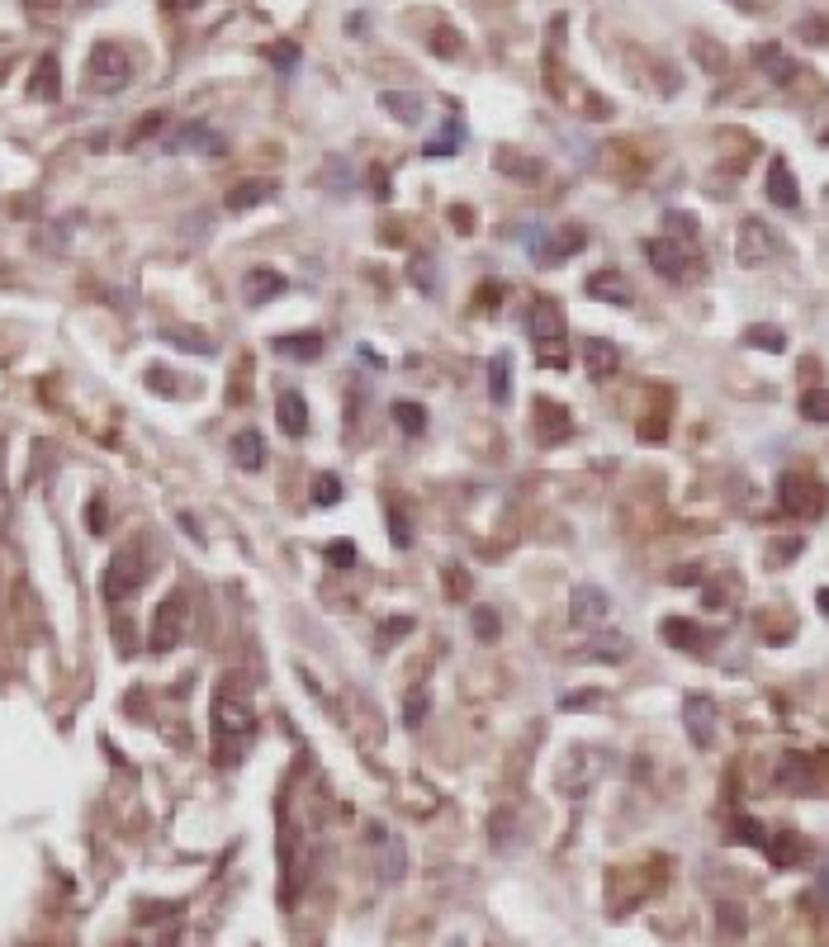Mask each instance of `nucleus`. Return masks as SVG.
<instances>
[{
    "label": "nucleus",
    "mask_w": 829,
    "mask_h": 947,
    "mask_svg": "<svg viewBox=\"0 0 829 947\" xmlns=\"http://www.w3.org/2000/svg\"><path fill=\"white\" fill-rule=\"evenodd\" d=\"M256 739V715L237 697H214V763L233 772L247 758V744Z\"/></svg>",
    "instance_id": "1"
},
{
    "label": "nucleus",
    "mask_w": 829,
    "mask_h": 947,
    "mask_svg": "<svg viewBox=\"0 0 829 947\" xmlns=\"http://www.w3.org/2000/svg\"><path fill=\"white\" fill-rule=\"evenodd\" d=\"M526 337L541 351L545 365H564V341H569L564 308H559L555 299H536V304L526 308Z\"/></svg>",
    "instance_id": "2"
},
{
    "label": "nucleus",
    "mask_w": 829,
    "mask_h": 947,
    "mask_svg": "<svg viewBox=\"0 0 829 947\" xmlns=\"http://www.w3.org/2000/svg\"><path fill=\"white\" fill-rule=\"evenodd\" d=\"M128 81H133V57L119 43H95L86 57V86L95 95H119Z\"/></svg>",
    "instance_id": "3"
},
{
    "label": "nucleus",
    "mask_w": 829,
    "mask_h": 947,
    "mask_svg": "<svg viewBox=\"0 0 829 947\" xmlns=\"http://www.w3.org/2000/svg\"><path fill=\"white\" fill-rule=\"evenodd\" d=\"M147 583V559L138 545H128V550H119L114 559L105 564V578H100V592H105V602H128L133 592Z\"/></svg>",
    "instance_id": "4"
},
{
    "label": "nucleus",
    "mask_w": 829,
    "mask_h": 947,
    "mask_svg": "<svg viewBox=\"0 0 829 947\" xmlns=\"http://www.w3.org/2000/svg\"><path fill=\"white\" fill-rule=\"evenodd\" d=\"M777 502H782V512H792V517H820L825 512V483L815 479V474H801V469H792V474H782L777 479Z\"/></svg>",
    "instance_id": "5"
},
{
    "label": "nucleus",
    "mask_w": 829,
    "mask_h": 947,
    "mask_svg": "<svg viewBox=\"0 0 829 947\" xmlns=\"http://www.w3.org/2000/svg\"><path fill=\"white\" fill-rule=\"evenodd\" d=\"M185 621H190V602L185 592H171L162 597V607L152 611V630H147V654H171L185 635Z\"/></svg>",
    "instance_id": "6"
},
{
    "label": "nucleus",
    "mask_w": 829,
    "mask_h": 947,
    "mask_svg": "<svg viewBox=\"0 0 829 947\" xmlns=\"http://www.w3.org/2000/svg\"><path fill=\"white\" fill-rule=\"evenodd\" d=\"M365 839L375 848V876L384 886H398V881L408 876V843L398 839V834H389L379 820L365 824Z\"/></svg>",
    "instance_id": "7"
},
{
    "label": "nucleus",
    "mask_w": 829,
    "mask_h": 947,
    "mask_svg": "<svg viewBox=\"0 0 829 947\" xmlns=\"http://www.w3.org/2000/svg\"><path fill=\"white\" fill-rule=\"evenodd\" d=\"M777 251H782V242H777V233L763 218H744L739 223V242H735L739 266H763V261H773Z\"/></svg>",
    "instance_id": "8"
},
{
    "label": "nucleus",
    "mask_w": 829,
    "mask_h": 947,
    "mask_svg": "<svg viewBox=\"0 0 829 947\" xmlns=\"http://www.w3.org/2000/svg\"><path fill=\"white\" fill-rule=\"evenodd\" d=\"M607 616H612V597L597 588V583H578V588L569 592V621H574L578 630H602Z\"/></svg>",
    "instance_id": "9"
},
{
    "label": "nucleus",
    "mask_w": 829,
    "mask_h": 947,
    "mask_svg": "<svg viewBox=\"0 0 829 947\" xmlns=\"http://www.w3.org/2000/svg\"><path fill=\"white\" fill-rule=\"evenodd\" d=\"M683 725H687V739H692L697 749H711V744H716V725H721L716 701L706 697V692H687L683 697Z\"/></svg>",
    "instance_id": "10"
},
{
    "label": "nucleus",
    "mask_w": 829,
    "mask_h": 947,
    "mask_svg": "<svg viewBox=\"0 0 829 947\" xmlns=\"http://www.w3.org/2000/svg\"><path fill=\"white\" fill-rule=\"evenodd\" d=\"M645 261L664 275L668 285H683L687 270H692V251L678 247L673 237H649V242H645Z\"/></svg>",
    "instance_id": "11"
},
{
    "label": "nucleus",
    "mask_w": 829,
    "mask_h": 947,
    "mask_svg": "<svg viewBox=\"0 0 829 947\" xmlns=\"http://www.w3.org/2000/svg\"><path fill=\"white\" fill-rule=\"evenodd\" d=\"M166 152H199V157H223V138L209 124H181L166 138Z\"/></svg>",
    "instance_id": "12"
},
{
    "label": "nucleus",
    "mask_w": 829,
    "mask_h": 947,
    "mask_svg": "<svg viewBox=\"0 0 829 947\" xmlns=\"http://www.w3.org/2000/svg\"><path fill=\"white\" fill-rule=\"evenodd\" d=\"M280 294H289V280L280 275V270H271V266H256V270H247V280H242V299L252 308H261V304H275Z\"/></svg>",
    "instance_id": "13"
},
{
    "label": "nucleus",
    "mask_w": 829,
    "mask_h": 947,
    "mask_svg": "<svg viewBox=\"0 0 829 947\" xmlns=\"http://www.w3.org/2000/svg\"><path fill=\"white\" fill-rule=\"evenodd\" d=\"M280 195V185L266 176H252V180H237L233 190L223 195V204L233 209V214H247V209H261V204H271V199Z\"/></svg>",
    "instance_id": "14"
},
{
    "label": "nucleus",
    "mask_w": 829,
    "mask_h": 947,
    "mask_svg": "<svg viewBox=\"0 0 829 947\" xmlns=\"http://www.w3.org/2000/svg\"><path fill=\"white\" fill-rule=\"evenodd\" d=\"M777 782L787 791H815L820 787V768H815L811 753H787V758L777 763Z\"/></svg>",
    "instance_id": "15"
},
{
    "label": "nucleus",
    "mask_w": 829,
    "mask_h": 947,
    "mask_svg": "<svg viewBox=\"0 0 829 947\" xmlns=\"http://www.w3.org/2000/svg\"><path fill=\"white\" fill-rule=\"evenodd\" d=\"M583 228H559V233H545V242H536V261L541 266H555V261H569L583 251Z\"/></svg>",
    "instance_id": "16"
},
{
    "label": "nucleus",
    "mask_w": 829,
    "mask_h": 947,
    "mask_svg": "<svg viewBox=\"0 0 829 947\" xmlns=\"http://www.w3.org/2000/svg\"><path fill=\"white\" fill-rule=\"evenodd\" d=\"M763 185H768V199H773L777 209H796V204H801V185H796L792 166L782 157L768 161V180H763Z\"/></svg>",
    "instance_id": "17"
},
{
    "label": "nucleus",
    "mask_w": 829,
    "mask_h": 947,
    "mask_svg": "<svg viewBox=\"0 0 829 947\" xmlns=\"http://www.w3.org/2000/svg\"><path fill=\"white\" fill-rule=\"evenodd\" d=\"M275 422L285 436H308V398L299 389H285L275 398Z\"/></svg>",
    "instance_id": "18"
},
{
    "label": "nucleus",
    "mask_w": 829,
    "mask_h": 947,
    "mask_svg": "<svg viewBox=\"0 0 829 947\" xmlns=\"http://www.w3.org/2000/svg\"><path fill=\"white\" fill-rule=\"evenodd\" d=\"M588 299H602V304H635V289L626 285V275H616V270H597V275H588Z\"/></svg>",
    "instance_id": "19"
},
{
    "label": "nucleus",
    "mask_w": 829,
    "mask_h": 947,
    "mask_svg": "<svg viewBox=\"0 0 829 947\" xmlns=\"http://www.w3.org/2000/svg\"><path fill=\"white\" fill-rule=\"evenodd\" d=\"M583 365H588V375H593V379H612L616 370H621V351H616V341L588 337V341H583Z\"/></svg>",
    "instance_id": "20"
},
{
    "label": "nucleus",
    "mask_w": 829,
    "mask_h": 947,
    "mask_svg": "<svg viewBox=\"0 0 829 947\" xmlns=\"http://www.w3.org/2000/svg\"><path fill=\"white\" fill-rule=\"evenodd\" d=\"M659 635H664V644L683 649V654H702L706 649V630L697 621H687V616H668L664 626H659Z\"/></svg>",
    "instance_id": "21"
},
{
    "label": "nucleus",
    "mask_w": 829,
    "mask_h": 947,
    "mask_svg": "<svg viewBox=\"0 0 829 947\" xmlns=\"http://www.w3.org/2000/svg\"><path fill=\"white\" fill-rule=\"evenodd\" d=\"M228 450H233V465L247 469V474H256V469L266 465V436H261L256 427H242V431H237L233 446H228Z\"/></svg>",
    "instance_id": "22"
},
{
    "label": "nucleus",
    "mask_w": 829,
    "mask_h": 947,
    "mask_svg": "<svg viewBox=\"0 0 829 947\" xmlns=\"http://www.w3.org/2000/svg\"><path fill=\"white\" fill-rule=\"evenodd\" d=\"M379 109H389L398 124H422L427 100H422L417 90H379Z\"/></svg>",
    "instance_id": "23"
},
{
    "label": "nucleus",
    "mask_w": 829,
    "mask_h": 947,
    "mask_svg": "<svg viewBox=\"0 0 829 947\" xmlns=\"http://www.w3.org/2000/svg\"><path fill=\"white\" fill-rule=\"evenodd\" d=\"M271 346L285 360H304V365H308V360L323 356V332H289V337H275Z\"/></svg>",
    "instance_id": "24"
},
{
    "label": "nucleus",
    "mask_w": 829,
    "mask_h": 947,
    "mask_svg": "<svg viewBox=\"0 0 829 947\" xmlns=\"http://www.w3.org/2000/svg\"><path fill=\"white\" fill-rule=\"evenodd\" d=\"M488 398H493L498 408L512 403V356H507V351H493V356H488Z\"/></svg>",
    "instance_id": "25"
},
{
    "label": "nucleus",
    "mask_w": 829,
    "mask_h": 947,
    "mask_svg": "<svg viewBox=\"0 0 829 947\" xmlns=\"http://www.w3.org/2000/svg\"><path fill=\"white\" fill-rule=\"evenodd\" d=\"M29 95H34V100H57V95H62V72H57V57L53 53L38 57L34 76H29Z\"/></svg>",
    "instance_id": "26"
},
{
    "label": "nucleus",
    "mask_w": 829,
    "mask_h": 947,
    "mask_svg": "<svg viewBox=\"0 0 829 947\" xmlns=\"http://www.w3.org/2000/svg\"><path fill=\"white\" fill-rule=\"evenodd\" d=\"M626 654H631V640H626V635H597V640L588 644V649H583L578 659H593V663H621Z\"/></svg>",
    "instance_id": "27"
},
{
    "label": "nucleus",
    "mask_w": 829,
    "mask_h": 947,
    "mask_svg": "<svg viewBox=\"0 0 829 947\" xmlns=\"http://www.w3.org/2000/svg\"><path fill=\"white\" fill-rule=\"evenodd\" d=\"M162 341H171V346H185V351H195V356H214L218 346L209 332H199V327H162Z\"/></svg>",
    "instance_id": "28"
},
{
    "label": "nucleus",
    "mask_w": 829,
    "mask_h": 947,
    "mask_svg": "<svg viewBox=\"0 0 829 947\" xmlns=\"http://www.w3.org/2000/svg\"><path fill=\"white\" fill-rule=\"evenodd\" d=\"M763 853L773 858V867H796V862L806 858V843L796 839V834H773V839L763 843Z\"/></svg>",
    "instance_id": "29"
},
{
    "label": "nucleus",
    "mask_w": 829,
    "mask_h": 947,
    "mask_svg": "<svg viewBox=\"0 0 829 947\" xmlns=\"http://www.w3.org/2000/svg\"><path fill=\"white\" fill-rule=\"evenodd\" d=\"M758 67H763V72L773 76L777 86H787V81L796 76V62H792L787 53H782L777 43H763V48H758Z\"/></svg>",
    "instance_id": "30"
},
{
    "label": "nucleus",
    "mask_w": 829,
    "mask_h": 947,
    "mask_svg": "<svg viewBox=\"0 0 829 947\" xmlns=\"http://www.w3.org/2000/svg\"><path fill=\"white\" fill-rule=\"evenodd\" d=\"M394 427L403 431V436H422V431H427V408L413 403V398H398L394 403Z\"/></svg>",
    "instance_id": "31"
},
{
    "label": "nucleus",
    "mask_w": 829,
    "mask_h": 947,
    "mask_svg": "<svg viewBox=\"0 0 829 947\" xmlns=\"http://www.w3.org/2000/svg\"><path fill=\"white\" fill-rule=\"evenodd\" d=\"M308 502H313V507H337V502H342V479H337L332 469L313 474V483H308Z\"/></svg>",
    "instance_id": "32"
},
{
    "label": "nucleus",
    "mask_w": 829,
    "mask_h": 947,
    "mask_svg": "<svg viewBox=\"0 0 829 947\" xmlns=\"http://www.w3.org/2000/svg\"><path fill=\"white\" fill-rule=\"evenodd\" d=\"M536 417H541V422H550V427L541 431V441H545V446H550V441H564V436H569V412L555 408L550 398H541V403H536Z\"/></svg>",
    "instance_id": "33"
},
{
    "label": "nucleus",
    "mask_w": 829,
    "mask_h": 947,
    "mask_svg": "<svg viewBox=\"0 0 829 947\" xmlns=\"http://www.w3.org/2000/svg\"><path fill=\"white\" fill-rule=\"evenodd\" d=\"M744 346H754V351H787V332L773 327V322H754L744 332Z\"/></svg>",
    "instance_id": "34"
},
{
    "label": "nucleus",
    "mask_w": 829,
    "mask_h": 947,
    "mask_svg": "<svg viewBox=\"0 0 829 947\" xmlns=\"http://www.w3.org/2000/svg\"><path fill=\"white\" fill-rule=\"evenodd\" d=\"M427 715H432V692L427 687H417V692L403 697V730H422Z\"/></svg>",
    "instance_id": "35"
},
{
    "label": "nucleus",
    "mask_w": 829,
    "mask_h": 947,
    "mask_svg": "<svg viewBox=\"0 0 829 947\" xmlns=\"http://www.w3.org/2000/svg\"><path fill=\"white\" fill-rule=\"evenodd\" d=\"M413 626H417L413 616H403V611H394L389 621H379V630H375V644H379V649H394V644L403 640V635H413Z\"/></svg>",
    "instance_id": "36"
},
{
    "label": "nucleus",
    "mask_w": 829,
    "mask_h": 947,
    "mask_svg": "<svg viewBox=\"0 0 829 947\" xmlns=\"http://www.w3.org/2000/svg\"><path fill=\"white\" fill-rule=\"evenodd\" d=\"M512 829H517V824H512V810L498 805V810L488 815V843H493L498 853H507V848H512Z\"/></svg>",
    "instance_id": "37"
},
{
    "label": "nucleus",
    "mask_w": 829,
    "mask_h": 947,
    "mask_svg": "<svg viewBox=\"0 0 829 947\" xmlns=\"http://www.w3.org/2000/svg\"><path fill=\"white\" fill-rule=\"evenodd\" d=\"M801 417L815 427H829V389H806L801 394Z\"/></svg>",
    "instance_id": "38"
},
{
    "label": "nucleus",
    "mask_w": 829,
    "mask_h": 947,
    "mask_svg": "<svg viewBox=\"0 0 829 947\" xmlns=\"http://www.w3.org/2000/svg\"><path fill=\"white\" fill-rule=\"evenodd\" d=\"M408 280H413L422 294H436V261L427 251H417L413 261H408Z\"/></svg>",
    "instance_id": "39"
},
{
    "label": "nucleus",
    "mask_w": 829,
    "mask_h": 947,
    "mask_svg": "<svg viewBox=\"0 0 829 947\" xmlns=\"http://www.w3.org/2000/svg\"><path fill=\"white\" fill-rule=\"evenodd\" d=\"M460 143H465V128H460V119H451V128H441V138L427 143V157H455Z\"/></svg>",
    "instance_id": "40"
},
{
    "label": "nucleus",
    "mask_w": 829,
    "mask_h": 947,
    "mask_svg": "<svg viewBox=\"0 0 829 947\" xmlns=\"http://www.w3.org/2000/svg\"><path fill=\"white\" fill-rule=\"evenodd\" d=\"M664 228H668V233H678V237H673L678 247L692 251V242H697V218L683 214V209H673V214H664Z\"/></svg>",
    "instance_id": "41"
},
{
    "label": "nucleus",
    "mask_w": 829,
    "mask_h": 947,
    "mask_svg": "<svg viewBox=\"0 0 829 947\" xmlns=\"http://www.w3.org/2000/svg\"><path fill=\"white\" fill-rule=\"evenodd\" d=\"M441 583H446V597H451V602H465L469 588H474L465 564H446V569H441Z\"/></svg>",
    "instance_id": "42"
},
{
    "label": "nucleus",
    "mask_w": 829,
    "mask_h": 947,
    "mask_svg": "<svg viewBox=\"0 0 829 947\" xmlns=\"http://www.w3.org/2000/svg\"><path fill=\"white\" fill-rule=\"evenodd\" d=\"M469 626H474V635H479V640H488V644L503 635V621H498V611H493V607H474Z\"/></svg>",
    "instance_id": "43"
},
{
    "label": "nucleus",
    "mask_w": 829,
    "mask_h": 947,
    "mask_svg": "<svg viewBox=\"0 0 829 947\" xmlns=\"http://www.w3.org/2000/svg\"><path fill=\"white\" fill-rule=\"evenodd\" d=\"M389 540H394V550H413V526L398 502H389Z\"/></svg>",
    "instance_id": "44"
},
{
    "label": "nucleus",
    "mask_w": 829,
    "mask_h": 947,
    "mask_svg": "<svg viewBox=\"0 0 829 947\" xmlns=\"http://www.w3.org/2000/svg\"><path fill=\"white\" fill-rule=\"evenodd\" d=\"M716 919H721V938H739V933L749 929V924H744V910H739L735 900H721V905H716Z\"/></svg>",
    "instance_id": "45"
},
{
    "label": "nucleus",
    "mask_w": 829,
    "mask_h": 947,
    "mask_svg": "<svg viewBox=\"0 0 829 947\" xmlns=\"http://www.w3.org/2000/svg\"><path fill=\"white\" fill-rule=\"evenodd\" d=\"M730 834H735L739 843H754V848H763V843H768V829H763L758 820H749V815H735Z\"/></svg>",
    "instance_id": "46"
},
{
    "label": "nucleus",
    "mask_w": 829,
    "mask_h": 947,
    "mask_svg": "<svg viewBox=\"0 0 829 947\" xmlns=\"http://www.w3.org/2000/svg\"><path fill=\"white\" fill-rule=\"evenodd\" d=\"M10 517H15V502H10V479H5V436H0V536L10 531Z\"/></svg>",
    "instance_id": "47"
},
{
    "label": "nucleus",
    "mask_w": 829,
    "mask_h": 947,
    "mask_svg": "<svg viewBox=\"0 0 829 947\" xmlns=\"http://www.w3.org/2000/svg\"><path fill=\"white\" fill-rule=\"evenodd\" d=\"M602 706V692H593V687H583V692H569V697H559V711H597Z\"/></svg>",
    "instance_id": "48"
},
{
    "label": "nucleus",
    "mask_w": 829,
    "mask_h": 947,
    "mask_svg": "<svg viewBox=\"0 0 829 947\" xmlns=\"http://www.w3.org/2000/svg\"><path fill=\"white\" fill-rule=\"evenodd\" d=\"M498 171H507V176H522V180H541V161H512V157H503L498 161Z\"/></svg>",
    "instance_id": "49"
},
{
    "label": "nucleus",
    "mask_w": 829,
    "mask_h": 947,
    "mask_svg": "<svg viewBox=\"0 0 829 947\" xmlns=\"http://www.w3.org/2000/svg\"><path fill=\"white\" fill-rule=\"evenodd\" d=\"M105 526H109L105 498H91V507H86V531H91V536H105Z\"/></svg>",
    "instance_id": "50"
},
{
    "label": "nucleus",
    "mask_w": 829,
    "mask_h": 947,
    "mask_svg": "<svg viewBox=\"0 0 829 947\" xmlns=\"http://www.w3.org/2000/svg\"><path fill=\"white\" fill-rule=\"evenodd\" d=\"M271 62L280 67V72H294V67H299V48H294V43H275Z\"/></svg>",
    "instance_id": "51"
},
{
    "label": "nucleus",
    "mask_w": 829,
    "mask_h": 947,
    "mask_svg": "<svg viewBox=\"0 0 829 947\" xmlns=\"http://www.w3.org/2000/svg\"><path fill=\"white\" fill-rule=\"evenodd\" d=\"M327 559H332L337 569H351V564H356V545H351V540H337V545H327Z\"/></svg>",
    "instance_id": "52"
},
{
    "label": "nucleus",
    "mask_w": 829,
    "mask_h": 947,
    "mask_svg": "<svg viewBox=\"0 0 829 947\" xmlns=\"http://www.w3.org/2000/svg\"><path fill=\"white\" fill-rule=\"evenodd\" d=\"M162 124H166V114H147L143 124L133 128V138H128V143H143V138H152V133H157Z\"/></svg>",
    "instance_id": "53"
},
{
    "label": "nucleus",
    "mask_w": 829,
    "mask_h": 947,
    "mask_svg": "<svg viewBox=\"0 0 829 947\" xmlns=\"http://www.w3.org/2000/svg\"><path fill=\"white\" fill-rule=\"evenodd\" d=\"M147 384H157V394H166V398L176 394V379L166 375L162 365H152V370H147Z\"/></svg>",
    "instance_id": "54"
},
{
    "label": "nucleus",
    "mask_w": 829,
    "mask_h": 947,
    "mask_svg": "<svg viewBox=\"0 0 829 947\" xmlns=\"http://www.w3.org/2000/svg\"><path fill=\"white\" fill-rule=\"evenodd\" d=\"M668 583H678V588H687V583H697V569H673V578Z\"/></svg>",
    "instance_id": "55"
},
{
    "label": "nucleus",
    "mask_w": 829,
    "mask_h": 947,
    "mask_svg": "<svg viewBox=\"0 0 829 947\" xmlns=\"http://www.w3.org/2000/svg\"><path fill=\"white\" fill-rule=\"evenodd\" d=\"M171 10H195V5H204V0H166Z\"/></svg>",
    "instance_id": "56"
},
{
    "label": "nucleus",
    "mask_w": 829,
    "mask_h": 947,
    "mask_svg": "<svg viewBox=\"0 0 829 947\" xmlns=\"http://www.w3.org/2000/svg\"><path fill=\"white\" fill-rule=\"evenodd\" d=\"M815 607H820V611H825V616H829V588H820V592H815Z\"/></svg>",
    "instance_id": "57"
},
{
    "label": "nucleus",
    "mask_w": 829,
    "mask_h": 947,
    "mask_svg": "<svg viewBox=\"0 0 829 947\" xmlns=\"http://www.w3.org/2000/svg\"><path fill=\"white\" fill-rule=\"evenodd\" d=\"M825 143H829V128H825Z\"/></svg>",
    "instance_id": "58"
}]
</instances>
